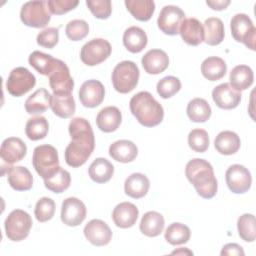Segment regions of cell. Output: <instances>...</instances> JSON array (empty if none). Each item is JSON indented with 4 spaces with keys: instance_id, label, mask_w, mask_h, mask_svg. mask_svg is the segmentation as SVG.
<instances>
[{
    "instance_id": "obj_38",
    "label": "cell",
    "mask_w": 256,
    "mask_h": 256,
    "mask_svg": "<svg viewBox=\"0 0 256 256\" xmlns=\"http://www.w3.org/2000/svg\"><path fill=\"white\" fill-rule=\"evenodd\" d=\"M48 131L49 124L46 118L43 116L32 117L26 122L25 133L26 136L32 141L44 139L47 136Z\"/></svg>"
},
{
    "instance_id": "obj_15",
    "label": "cell",
    "mask_w": 256,
    "mask_h": 256,
    "mask_svg": "<svg viewBox=\"0 0 256 256\" xmlns=\"http://www.w3.org/2000/svg\"><path fill=\"white\" fill-rule=\"evenodd\" d=\"M85 238L94 246L100 247L107 245L112 239L110 227L100 219L90 220L84 227Z\"/></svg>"
},
{
    "instance_id": "obj_24",
    "label": "cell",
    "mask_w": 256,
    "mask_h": 256,
    "mask_svg": "<svg viewBox=\"0 0 256 256\" xmlns=\"http://www.w3.org/2000/svg\"><path fill=\"white\" fill-rule=\"evenodd\" d=\"M137 154L138 148L130 140H118L112 143L109 147V155L112 159L121 163L133 161L137 157Z\"/></svg>"
},
{
    "instance_id": "obj_8",
    "label": "cell",
    "mask_w": 256,
    "mask_h": 256,
    "mask_svg": "<svg viewBox=\"0 0 256 256\" xmlns=\"http://www.w3.org/2000/svg\"><path fill=\"white\" fill-rule=\"evenodd\" d=\"M111 44L103 38H95L85 43L80 51V59L87 66H95L105 61L111 54Z\"/></svg>"
},
{
    "instance_id": "obj_17",
    "label": "cell",
    "mask_w": 256,
    "mask_h": 256,
    "mask_svg": "<svg viewBox=\"0 0 256 256\" xmlns=\"http://www.w3.org/2000/svg\"><path fill=\"white\" fill-rule=\"evenodd\" d=\"M212 98L219 108L230 110L239 105L241 92L234 89L229 83H222L213 89Z\"/></svg>"
},
{
    "instance_id": "obj_45",
    "label": "cell",
    "mask_w": 256,
    "mask_h": 256,
    "mask_svg": "<svg viewBox=\"0 0 256 256\" xmlns=\"http://www.w3.org/2000/svg\"><path fill=\"white\" fill-rule=\"evenodd\" d=\"M66 36L72 41L84 39L89 33V26L85 20L75 19L70 21L65 28Z\"/></svg>"
},
{
    "instance_id": "obj_44",
    "label": "cell",
    "mask_w": 256,
    "mask_h": 256,
    "mask_svg": "<svg viewBox=\"0 0 256 256\" xmlns=\"http://www.w3.org/2000/svg\"><path fill=\"white\" fill-rule=\"evenodd\" d=\"M55 208H56V205L54 200L48 197L40 198L37 201L35 205V210H34L36 219L39 222H46L51 220L55 214Z\"/></svg>"
},
{
    "instance_id": "obj_40",
    "label": "cell",
    "mask_w": 256,
    "mask_h": 256,
    "mask_svg": "<svg viewBox=\"0 0 256 256\" xmlns=\"http://www.w3.org/2000/svg\"><path fill=\"white\" fill-rule=\"evenodd\" d=\"M71 183V176L68 171L59 167L57 172L48 179H44L45 187L54 193H62L67 190Z\"/></svg>"
},
{
    "instance_id": "obj_4",
    "label": "cell",
    "mask_w": 256,
    "mask_h": 256,
    "mask_svg": "<svg viewBox=\"0 0 256 256\" xmlns=\"http://www.w3.org/2000/svg\"><path fill=\"white\" fill-rule=\"evenodd\" d=\"M139 76V69L133 61H122L113 69L111 76L113 87L119 93H129L136 88Z\"/></svg>"
},
{
    "instance_id": "obj_39",
    "label": "cell",
    "mask_w": 256,
    "mask_h": 256,
    "mask_svg": "<svg viewBox=\"0 0 256 256\" xmlns=\"http://www.w3.org/2000/svg\"><path fill=\"white\" fill-rule=\"evenodd\" d=\"M191 231L185 224L174 222L170 224L165 231V240L171 245H181L189 241Z\"/></svg>"
},
{
    "instance_id": "obj_16",
    "label": "cell",
    "mask_w": 256,
    "mask_h": 256,
    "mask_svg": "<svg viewBox=\"0 0 256 256\" xmlns=\"http://www.w3.org/2000/svg\"><path fill=\"white\" fill-rule=\"evenodd\" d=\"M105 96L103 84L95 79L85 81L79 89V99L84 107L94 108L102 103Z\"/></svg>"
},
{
    "instance_id": "obj_35",
    "label": "cell",
    "mask_w": 256,
    "mask_h": 256,
    "mask_svg": "<svg viewBox=\"0 0 256 256\" xmlns=\"http://www.w3.org/2000/svg\"><path fill=\"white\" fill-rule=\"evenodd\" d=\"M125 5L131 15L139 21H148L155 11V3L152 0H126Z\"/></svg>"
},
{
    "instance_id": "obj_48",
    "label": "cell",
    "mask_w": 256,
    "mask_h": 256,
    "mask_svg": "<svg viewBox=\"0 0 256 256\" xmlns=\"http://www.w3.org/2000/svg\"><path fill=\"white\" fill-rule=\"evenodd\" d=\"M79 4L78 0H49L48 8L52 14L62 15L73 10Z\"/></svg>"
},
{
    "instance_id": "obj_3",
    "label": "cell",
    "mask_w": 256,
    "mask_h": 256,
    "mask_svg": "<svg viewBox=\"0 0 256 256\" xmlns=\"http://www.w3.org/2000/svg\"><path fill=\"white\" fill-rule=\"evenodd\" d=\"M32 164L43 179H48L59 169V157L55 147L49 144L39 145L33 151Z\"/></svg>"
},
{
    "instance_id": "obj_30",
    "label": "cell",
    "mask_w": 256,
    "mask_h": 256,
    "mask_svg": "<svg viewBox=\"0 0 256 256\" xmlns=\"http://www.w3.org/2000/svg\"><path fill=\"white\" fill-rule=\"evenodd\" d=\"M204 42L210 46L219 45L225 36L224 24L217 17H210L204 22Z\"/></svg>"
},
{
    "instance_id": "obj_37",
    "label": "cell",
    "mask_w": 256,
    "mask_h": 256,
    "mask_svg": "<svg viewBox=\"0 0 256 256\" xmlns=\"http://www.w3.org/2000/svg\"><path fill=\"white\" fill-rule=\"evenodd\" d=\"M187 115L189 119L196 123H203L211 116V107L203 98H194L187 105Z\"/></svg>"
},
{
    "instance_id": "obj_32",
    "label": "cell",
    "mask_w": 256,
    "mask_h": 256,
    "mask_svg": "<svg viewBox=\"0 0 256 256\" xmlns=\"http://www.w3.org/2000/svg\"><path fill=\"white\" fill-rule=\"evenodd\" d=\"M227 71L225 61L217 56L206 58L201 64V73L209 81H217L223 78Z\"/></svg>"
},
{
    "instance_id": "obj_36",
    "label": "cell",
    "mask_w": 256,
    "mask_h": 256,
    "mask_svg": "<svg viewBox=\"0 0 256 256\" xmlns=\"http://www.w3.org/2000/svg\"><path fill=\"white\" fill-rule=\"evenodd\" d=\"M51 109L53 113L63 119L71 117L76 110V104L71 94L69 95H52Z\"/></svg>"
},
{
    "instance_id": "obj_34",
    "label": "cell",
    "mask_w": 256,
    "mask_h": 256,
    "mask_svg": "<svg viewBox=\"0 0 256 256\" xmlns=\"http://www.w3.org/2000/svg\"><path fill=\"white\" fill-rule=\"evenodd\" d=\"M59 59L52 57L49 54H45L40 51H33L28 58L29 64L40 74L49 76L55 69Z\"/></svg>"
},
{
    "instance_id": "obj_47",
    "label": "cell",
    "mask_w": 256,
    "mask_h": 256,
    "mask_svg": "<svg viewBox=\"0 0 256 256\" xmlns=\"http://www.w3.org/2000/svg\"><path fill=\"white\" fill-rule=\"evenodd\" d=\"M37 44L48 49H52L59 40V30L55 27H48L37 35Z\"/></svg>"
},
{
    "instance_id": "obj_23",
    "label": "cell",
    "mask_w": 256,
    "mask_h": 256,
    "mask_svg": "<svg viewBox=\"0 0 256 256\" xmlns=\"http://www.w3.org/2000/svg\"><path fill=\"white\" fill-rule=\"evenodd\" d=\"M9 185L16 191H28L33 185L31 172L23 166H12L7 171Z\"/></svg>"
},
{
    "instance_id": "obj_29",
    "label": "cell",
    "mask_w": 256,
    "mask_h": 256,
    "mask_svg": "<svg viewBox=\"0 0 256 256\" xmlns=\"http://www.w3.org/2000/svg\"><path fill=\"white\" fill-rule=\"evenodd\" d=\"M164 218L156 211L146 212L140 222V231L148 237L159 236L164 229Z\"/></svg>"
},
{
    "instance_id": "obj_27",
    "label": "cell",
    "mask_w": 256,
    "mask_h": 256,
    "mask_svg": "<svg viewBox=\"0 0 256 256\" xmlns=\"http://www.w3.org/2000/svg\"><path fill=\"white\" fill-rule=\"evenodd\" d=\"M52 95L45 89L39 88L25 101V110L28 114L45 112L51 106Z\"/></svg>"
},
{
    "instance_id": "obj_22",
    "label": "cell",
    "mask_w": 256,
    "mask_h": 256,
    "mask_svg": "<svg viewBox=\"0 0 256 256\" xmlns=\"http://www.w3.org/2000/svg\"><path fill=\"white\" fill-rule=\"evenodd\" d=\"M122 121V114L115 106H107L99 111L96 116L97 127L105 132L110 133L118 129Z\"/></svg>"
},
{
    "instance_id": "obj_2",
    "label": "cell",
    "mask_w": 256,
    "mask_h": 256,
    "mask_svg": "<svg viewBox=\"0 0 256 256\" xmlns=\"http://www.w3.org/2000/svg\"><path fill=\"white\" fill-rule=\"evenodd\" d=\"M129 106L133 116L145 127L157 126L163 120V107L150 92L141 91L135 94L131 98Z\"/></svg>"
},
{
    "instance_id": "obj_50",
    "label": "cell",
    "mask_w": 256,
    "mask_h": 256,
    "mask_svg": "<svg viewBox=\"0 0 256 256\" xmlns=\"http://www.w3.org/2000/svg\"><path fill=\"white\" fill-rule=\"evenodd\" d=\"M206 4L209 7H211L213 10L220 11L225 9L230 4V1L229 0H212V1L208 0L206 1Z\"/></svg>"
},
{
    "instance_id": "obj_46",
    "label": "cell",
    "mask_w": 256,
    "mask_h": 256,
    "mask_svg": "<svg viewBox=\"0 0 256 256\" xmlns=\"http://www.w3.org/2000/svg\"><path fill=\"white\" fill-rule=\"evenodd\" d=\"M91 13L98 19H107L112 12V3L110 0H87Z\"/></svg>"
},
{
    "instance_id": "obj_33",
    "label": "cell",
    "mask_w": 256,
    "mask_h": 256,
    "mask_svg": "<svg viewBox=\"0 0 256 256\" xmlns=\"http://www.w3.org/2000/svg\"><path fill=\"white\" fill-rule=\"evenodd\" d=\"M253 79H254L253 70L249 66L237 65L230 72L229 84L234 89L238 91H242V90L248 89L252 85Z\"/></svg>"
},
{
    "instance_id": "obj_21",
    "label": "cell",
    "mask_w": 256,
    "mask_h": 256,
    "mask_svg": "<svg viewBox=\"0 0 256 256\" xmlns=\"http://www.w3.org/2000/svg\"><path fill=\"white\" fill-rule=\"evenodd\" d=\"M179 34L185 43L197 46L204 41V28L202 23L196 18H186L182 21Z\"/></svg>"
},
{
    "instance_id": "obj_13",
    "label": "cell",
    "mask_w": 256,
    "mask_h": 256,
    "mask_svg": "<svg viewBox=\"0 0 256 256\" xmlns=\"http://www.w3.org/2000/svg\"><path fill=\"white\" fill-rule=\"evenodd\" d=\"M68 129L72 139L71 142L84 146L92 151L94 150L95 138L92 127L88 120L82 117H76L71 120Z\"/></svg>"
},
{
    "instance_id": "obj_42",
    "label": "cell",
    "mask_w": 256,
    "mask_h": 256,
    "mask_svg": "<svg viewBox=\"0 0 256 256\" xmlns=\"http://www.w3.org/2000/svg\"><path fill=\"white\" fill-rule=\"evenodd\" d=\"M209 136L206 130L204 129H193L188 134V145L189 147L198 153L205 152L209 147Z\"/></svg>"
},
{
    "instance_id": "obj_10",
    "label": "cell",
    "mask_w": 256,
    "mask_h": 256,
    "mask_svg": "<svg viewBox=\"0 0 256 256\" xmlns=\"http://www.w3.org/2000/svg\"><path fill=\"white\" fill-rule=\"evenodd\" d=\"M184 19L185 13L181 8L174 5H167L160 11L157 24L164 34L173 36L179 34V28Z\"/></svg>"
},
{
    "instance_id": "obj_6",
    "label": "cell",
    "mask_w": 256,
    "mask_h": 256,
    "mask_svg": "<svg viewBox=\"0 0 256 256\" xmlns=\"http://www.w3.org/2000/svg\"><path fill=\"white\" fill-rule=\"evenodd\" d=\"M32 218L24 210H13L5 220V233L9 240L19 242L24 240L32 227Z\"/></svg>"
},
{
    "instance_id": "obj_19",
    "label": "cell",
    "mask_w": 256,
    "mask_h": 256,
    "mask_svg": "<svg viewBox=\"0 0 256 256\" xmlns=\"http://www.w3.org/2000/svg\"><path fill=\"white\" fill-rule=\"evenodd\" d=\"M141 63L145 72L157 75L167 69L169 65V58L165 51L161 49H151L144 54Z\"/></svg>"
},
{
    "instance_id": "obj_31",
    "label": "cell",
    "mask_w": 256,
    "mask_h": 256,
    "mask_svg": "<svg viewBox=\"0 0 256 256\" xmlns=\"http://www.w3.org/2000/svg\"><path fill=\"white\" fill-rule=\"evenodd\" d=\"M88 173L94 182L106 183L112 178L114 174V166L109 160L99 157L91 163L88 169Z\"/></svg>"
},
{
    "instance_id": "obj_25",
    "label": "cell",
    "mask_w": 256,
    "mask_h": 256,
    "mask_svg": "<svg viewBox=\"0 0 256 256\" xmlns=\"http://www.w3.org/2000/svg\"><path fill=\"white\" fill-rule=\"evenodd\" d=\"M150 188V182L146 175L142 173H133L125 180L124 191L134 199L144 197Z\"/></svg>"
},
{
    "instance_id": "obj_12",
    "label": "cell",
    "mask_w": 256,
    "mask_h": 256,
    "mask_svg": "<svg viewBox=\"0 0 256 256\" xmlns=\"http://www.w3.org/2000/svg\"><path fill=\"white\" fill-rule=\"evenodd\" d=\"M226 184L229 190L236 194L247 192L252 184V177L249 170L240 164L231 165L225 173Z\"/></svg>"
},
{
    "instance_id": "obj_20",
    "label": "cell",
    "mask_w": 256,
    "mask_h": 256,
    "mask_svg": "<svg viewBox=\"0 0 256 256\" xmlns=\"http://www.w3.org/2000/svg\"><path fill=\"white\" fill-rule=\"evenodd\" d=\"M138 215L139 210L136 205L131 202H122L114 208L112 219L117 227L126 229L132 227L136 223Z\"/></svg>"
},
{
    "instance_id": "obj_1",
    "label": "cell",
    "mask_w": 256,
    "mask_h": 256,
    "mask_svg": "<svg viewBox=\"0 0 256 256\" xmlns=\"http://www.w3.org/2000/svg\"><path fill=\"white\" fill-rule=\"evenodd\" d=\"M185 174L200 197L211 199L216 195L218 189L217 179L214 175L213 167L208 161L200 158L190 160L186 164Z\"/></svg>"
},
{
    "instance_id": "obj_5",
    "label": "cell",
    "mask_w": 256,
    "mask_h": 256,
    "mask_svg": "<svg viewBox=\"0 0 256 256\" xmlns=\"http://www.w3.org/2000/svg\"><path fill=\"white\" fill-rule=\"evenodd\" d=\"M20 19L26 26L44 28L51 19L47 1L25 2L20 10Z\"/></svg>"
},
{
    "instance_id": "obj_11",
    "label": "cell",
    "mask_w": 256,
    "mask_h": 256,
    "mask_svg": "<svg viewBox=\"0 0 256 256\" xmlns=\"http://www.w3.org/2000/svg\"><path fill=\"white\" fill-rule=\"evenodd\" d=\"M49 85L54 95H69L71 94L74 81L70 75L68 66L62 61L58 60L55 69L50 73Z\"/></svg>"
},
{
    "instance_id": "obj_49",
    "label": "cell",
    "mask_w": 256,
    "mask_h": 256,
    "mask_svg": "<svg viewBox=\"0 0 256 256\" xmlns=\"http://www.w3.org/2000/svg\"><path fill=\"white\" fill-rule=\"evenodd\" d=\"M220 254L222 256L224 255H237V256H244L245 253H244V250L243 248L236 244V243H228L226 245L223 246Z\"/></svg>"
},
{
    "instance_id": "obj_43",
    "label": "cell",
    "mask_w": 256,
    "mask_h": 256,
    "mask_svg": "<svg viewBox=\"0 0 256 256\" xmlns=\"http://www.w3.org/2000/svg\"><path fill=\"white\" fill-rule=\"evenodd\" d=\"M156 89L161 98L168 99L181 89V82L175 76H166L157 83Z\"/></svg>"
},
{
    "instance_id": "obj_51",
    "label": "cell",
    "mask_w": 256,
    "mask_h": 256,
    "mask_svg": "<svg viewBox=\"0 0 256 256\" xmlns=\"http://www.w3.org/2000/svg\"><path fill=\"white\" fill-rule=\"evenodd\" d=\"M171 254H173V255H175V254L176 255H193V252L190 251L188 248H179L177 250L172 251Z\"/></svg>"
},
{
    "instance_id": "obj_14",
    "label": "cell",
    "mask_w": 256,
    "mask_h": 256,
    "mask_svg": "<svg viewBox=\"0 0 256 256\" xmlns=\"http://www.w3.org/2000/svg\"><path fill=\"white\" fill-rule=\"evenodd\" d=\"M86 213V206L80 199L69 197L62 203L61 221L67 226L75 227L85 220Z\"/></svg>"
},
{
    "instance_id": "obj_41",
    "label": "cell",
    "mask_w": 256,
    "mask_h": 256,
    "mask_svg": "<svg viewBox=\"0 0 256 256\" xmlns=\"http://www.w3.org/2000/svg\"><path fill=\"white\" fill-rule=\"evenodd\" d=\"M237 229L240 238L246 242H253L256 237L255 217L252 214L246 213L238 218Z\"/></svg>"
},
{
    "instance_id": "obj_7",
    "label": "cell",
    "mask_w": 256,
    "mask_h": 256,
    "mask_svg": "<svg viewBox=\"0 0 256 256\" xmlns=\"http://www.w3.org/2000/svg\"><path fill=\"white\" fill-rule=\"evenodd\" d=\"M230 29L234 40L242 42L251 50H255L256 28L248 15L244 13L234 15L230 21Z\"/></svg>"
},
{
    "instance_id": "obj_18",
    "label": "cell",
    "mask_w": 256,
    "mask_h": 256,
    "mask_svg": "<svg viewBox=\"0 0 256 256\" xmlns=\"http://www.w3.org/2000/svg\"><path fill=\"white\" fill-rule=\"evenodd\" d=\"M27 153L26 144L22 139L18 137L6 138L0 149V155L4 162L8 164H13L21 161Z\"/></svg>"
},
{
    "instance_id": "obj_26",
    "label": "cell",
    "mask_w": 256,
    "mask_h": 256,
    "mask_svg": "<svg viewBox=\"0 0 256 256\" xmlns=\"http://www.w3.org/2000/svg\"><path fill=\"white\" fill-rule=\"evenodd\" d=\"M148 38L145 31L137 26L127 28L123 34V44L131 53L141 52L147 45Z\"/></svg>"
},
{
    "instance_id": "obj_28",
    "label": "cell",
    "mask_w": 256,
    "mask_h": 256,
    "mask_svg": "<svg viewBox=\"0 0 256 256\" xmlns=\"http://www.w3.org/2000/svg\"><path fill=\"white\" fill-rule=\"evenodd\" d=\"M240 138L233 131H222L220 132L214 141L215 149L223 155L235 154L240 148Z\"/></svg>"
},
{
    "instance_id": "obj_9",
    "label": "cell",
    "mask_w": 256,
    "mask_h": 256,
    "mask_svg": "<svg viewBox=\"0 0 256 256\" xmlns=\"http://www.w3.org/2000/svg\"><path fill=\"white\" fill-rule=\"evenodd\" d=\"M36 84L35 76L25 67L14 68L6 81V89L9 94L20 97L29 92Z\"/></svg>"
}]
</instances>
